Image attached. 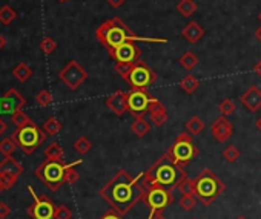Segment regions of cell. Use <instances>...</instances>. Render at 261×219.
Wrapping results in <instances>:
<instances>
[{
	"mask_svg": "<svg viewBox=\"0 0 261 219\" xmlns=\"http://www.w3.org/2000/svg\"><path fill=\"white\" fill-rule=\"evenodd\" d=\"M143 172L138 176H131L126 170H118L100 190V196L118 213H129L137 203L143 201L146 189L142 186Z\"/></svg>",
	"mask_w": 261,
	"mask_h": 219,
	"instance_id": "obj_1",
	"label": "cell"
},
{
	"mask_svg": "<svg viewBox=\"0 0 261 219\" xmlns=\"http://www.w3.org/2000/svg\"><path fill=\"white\" fill-rule=\"evenodd\" d=\"M95 37L102 43L108 52H111L114 48L123 45L126 42H145V43H168L166 38H155V37H143L134 34L129 26L123 22L120 17H112L106 22H103L95 29Z\"/></svg>",
	"mask_w": 261,
	"mask_h": 219,
	"instance_id": "obj_2",
	"label": "cell"
},
{
	"mask_svg": "<svg viewBox=\"0 0 261 219\" xmlns=\"http://www.w3.org/2000/svg\"><path fill=\"white\" fill-rule=\"evenodd\" d=\"M186 176L185 167L178 166L175 159L169 152L160 156L157 161L143 172L142 186L151 187V186H163L169 190L177 189L178 183Z\"/></svg>",
	"mask_w": 261,
	"mask_h": 219,
	"instance_id": "obj_3",
	"label": "cell"
},
{
	"mask_svg": "<svg viewBox=\"0 0 261 219\" xmlns=\"http://www.w3.org/2000/svg\"><path fill=\"white\" fill-rule=\"evenodd\" d=\"M226 190L225 183L211 169H203L194 179V195L205 206H211Z\"/></svg>",
	"mask_w": 261,
	"mask_h": 219,
	"instance_id": "obj_4",
	"label": "cell"
},
{
	"mask_svg": "<svg viewBox=\"0 0 261 219\" xmlns=\"http://www.w3.org/2000/svg\"><path fill=\"white\" fill-rule=\"evenodd\" d=\"M48 133L40 129L37 124H34L32 121L28 123L23 127H17L15 132H12L11 138L17 143V146L22 149L26 155H31L32 152L37 150V147H40L46 139Z\"/></svg>",
	"mask_w": 261,
	"mask_h": 219,
	"instance_id": "obj_5",
	"label": "cell"
},
{
	"mask_svg": "<svg viewBox=\"0 0 261 219\" xmlns=\"http://www.w3.org/2000/svg\"><path fill=\"white\" fill-rule=\"evenodd\" d=\"M68 164L63 161H54V159H45L40 164L34 175L42 181L51 192H57L65 183V172Z\"/></svg>",
	"mask_w": 261,
	"mask_h": 219,
	"instance_id": "obj_6",
	"label": "cell"
},
{
	"mask_svg": "<svg viewBox=\"0 0 261 219\" xmlns=\"http://www.w3.org/2000/svg\"><path fill=\"white\" fill-rule=\"evenodd\" d=\"M125 82L132 88V89H143L148 91L149 86H152L157 82V74L152 71L143 60H137L132 63L129 72L125 75Z\"/></svg>",
	"mask_w": 261,
	"mask_h": 219,
	"instance_id": "obj_7",
	"label": "cell"
},
{
	"mask_svg": "<svg viewBox=\"0 0 261 219\" xmlns=\"http://www.w3.org/2000/svg\"><path fill=\"white\" fill-rule=\"evenodd\" d=\"M146 206L149 207V216L148 219H154L155 215L163 213L172 203H174V196L172 190L163 187V186H151L146 187L145 199Z\"/></svg>",
	"mask_w": 261,
	"mask_h": 219,
	"instance_id": "obj_8",
	"label": "cell"
},
{
	"mask_svg": "<svg viewBox=\"0 0 261 219\" xmlns=\"http://www.w3.org/2000/svg\"><path fill=\"white\" fill-rule=\"evenodd\" d=\"M168 152L172 155V158L175 159V163H177L178 166H182V167H185L186 164H189V163L192 161V159H194L195 156H198V153H200L198 147H197V146L194 144V141H192V138H191L189 132H188V133H186V132L180 133V135L175 138L174 144L169 147Z\"/></svg>",
	"mask_w": 261,
	"mask_h": 219,
	"instance_id": "obj_9",
	"label": "cell"
},
{
	"mask_svg": "<svg viewBox=\"0 0 261 219\" xmlns=\"http://www.w3.org/2000/svg\"><path fill=\"white\" fill-rule=\"evenodd\" d=\"M58 78L62 80L71 91H77L88 80V72L77 60H71V62L58 72Z\"/></svg>",
	"mask_w": 261,
	"mask_h": 219,
	"instance_id": "obj_10",
	"label": "cell"
},
{
	"mask_svg": "<svg viewBox=\"0 0 261 219\" xmlns=\"http://www.w3.org/2000/svg\"><path fill=\"white\" fill-rule=\"evenodd\" d=\"M29 193L34 196V204L28 207V215L32 219H55V206L51 201L49 198H46L45 195L37 196L34 189L31 186H28Z\"/></svg>",
	"mask_w": 261,
	"mask_h": 219,
	"instance_id": "obj_11",
	"label": "cell"
},
{
	"mask_svg": "<svg viewBox=\"0 0 261 219\" xmlns=\"http://www.w3.org/2000/svg\"><path fill=\"white\" fill-rule=\"evenodd\" d=\"M152 97L148 91L143 89H132L126 94V103H128V112H131L135 118L143 116L149 110V105L152 103Z\"/></svg>",
	"mask_w": 261,
	"mask_h": 219,
	"instance_id": "obj_12",
	"label": "cell"
},
{
	"mask_svg": "<svg viewBox=\"0 0 261 219\" xmlns=\"http://www.w3.org/2000/svg\"><path fill=\"white\" fill-rule=\"evenodd\" d=\"M108 54L115 63H134L140 57H142L143 51L137 46L135 42H126L123 45L114 48Z\"/></svg>",
	"mask_w": 261,
	"mask_h": 219,
	"instance_id": "obj_13",
	"label": "cell"
},
{
	"mask_svg": "<svg viewBox=\"0 0 261 219\" xmlns=\"http://www.w3.org/2000/svg\"><path fill=\"white\" fill-rule=\"evenodd\" d=\"M26 106V98L15 89H9L0 98V113L12 115L14 112L23 109Z\"/></svg>",
	"mask_w": 261,
	"mask_h": 219,
	"instance_id": "obj_14",
	"label": "cell"
},
{
	"mask_svg": "<svg viewBox=\"0 0 261 219\" xmlns=\"http://www.w3.org/2000/svg\"><path fill=\"white\" fill-rule=\"evenodd\" d=\"M211 132H212L214 138L217 139L218 143H226L228 139L232 136V133H234V126H232V123L228 119V116L222 115V116H218L215 121L212 123Z\"/></svg>",
	"mask_w": 261,
	"mask_h": 219,
	"instance_id": "obj_15",
	"label": "cell"
},
{
	"mask_svg": "<svg viewBox=\"0 0 261 219\" xmlns=\"http://www.w3.org/2000/svg\"><path fill=\"white\" fill-rule=\"evenodd\" d=\"M106 108L117 116L125 115L128 110V103H126V94L123 91H115L105 100Z\"/></svg>",
	"mask_w": 261,
	"mask_h": 219,
	"instance_id": "obj_16",
	"label": "cell"
},
{
	"mask_svg": "<svg viewBox=\"0 0 261 219\" xmlns=\"http://www.w3.org/2000/svg\"><path fill=\"white\" fill-rule=\"evenodd\" d=\"M242 105L249 112H257L261 109V89L258 86H251L240 98Z\"/></svg>",
	"mask_w": 261,
	"mask_h": 219,
	"instance_id": "obj_17",
	"label": "cell"
},
{
	"mask_svg": "<svg viewBox=\"0 0 261 219\" xmlns=\"http://www.w3.org/2000/svg\"><path fill=\"white\" fill-rule=\"evenodd\" d=\"M206 31L202 25H198L197 22H189L183 29H182V37L186 40V42L195 45L198 43L200 40H202L205 37Z\"/></svg>",
	"mask_w": 261,
	"mask_h": 219,
	"instance_id": "obj_18",
	"label": "cell"
},
{
	"mask_svg": "<svg viewBox=\"0 0 261 219\" xmlns=\"http://www.w3.org/2000/svg\"><path fill=\"white\" fill-rule=\"evenodd\" d=\"M23 166L17 163L12 156H6L2 163H0V175L2 173H6V175H11L14 178H18L20 175L23 173Z\"/></svg>",
	"mask_w": 261,
	"mask_h": 219,
	"instance_id": "obj_19",
	"label": "cell"
},
{
	"mask_svg": "<svg viewBox=\"0 0 261 219\" xmlns=\"http://www.w3.org/2000/svg\"><path fill=\"white\" fill-rule=\"evenodd\" d=\"M149 130H151V124H149L148 119H145L143 116H137L135 121L131 124V132H132L134 135L140 136V138L145 136V135H148Z\"/></svg>",
	"mask_w": 261,
	"mask_h": 219,
	"instance_id": "obj_20",
	"label": "cell"
},
{
	"mask_svg": "<svg viewBox=\"0 0 261 219\" xmlns=\"http://www.w3.org/2000/svg\"><path fill=\"white\" fill-rule=\"evenodd\" d=\"M177 12H180V15L182 17H192L194 12L197 11V3L194 2V0H180V2L177 3L175 6Z\"/></svg>",
	"mask_w": 261,
	"mask_h": 219,
	"instance_id": "obj_21",
	"label": "cell"
},
{
	"mask_svg": "<svg viewBox=\"0 0 261 219\" xmlns=\"http://www.w3.org/2000/svg\"><path fill=\"white\" fill-rule=\"evenodd\" d=\"M198 62H200L198 57L192 51H186L182 57L178 58L180 66H182L183 69H186V71H192L198 65Z\"/></svg>",
	"mask_w": 261,
	"mask_h": 219,
	"instance_id": "obj_22",
	"label": "cell"
},
{
	"mask_svg": "<svg viewBox=\"0 0 261 219\" xmlns=\"http://www.w3.org/2000/svg\"><path fill=\"white\" fill-rule=\"evenodd\" d=\"M198 86H200V82L198 80L192 75V74H188L182 82H180V88H182V91L185 92V94H188V95H191V94H194L197 89H198Z\"/></svg>",
	"mask_w": 261,
	"mask_h": 219,
	"instance_id": "obj_23",
	"label": "cell"
},
{
	"mask_svg": "<svg viewBox=\"0 0 261 219\" xmlns=\"http://www.w3.org/2000/svg\"><path fill=\"white\" fill-rule=\"evenodd\" d=\"M205 130V121L198 116H192L186 121V132H189L191 135H198Z\"/></svg>",
	"mask_w": 261,
	"mask_h": 219,
	"instance_id": "obj_24",
	"label": "cell"
},
{
	"mask_svg": "<svg viewBox=\"0 0 261 219\" xmlns=\"http://www.w3.org/2000/svg\"><path fill=\"white\" fill-rule=\"evenodd\" d=\"M46 159H54V161H63V149L58 143H51L45 149Z\"/></svg>",
	"mask_w": 261,
	"mask_h": 219,
	"instance_id": "obj_25",
	"label": "cell"
},
{
	"mask_svg": "<svg viewBox=\"0 0 261 219\" xmlns=\"http://www.w3.org/2000/svg\"><path fill=\"white\" fill-rule=\"evenodd\" d=\"M12 75L18 80V82H26V80L32 75V71H31V68L26 65V63H18L15 68H14V71H12Z\"/></svg>",
	"mask_w": 261,
	"mask_h": 219,
	"instance_id": "obj_26",
	"label": "cell"
},
{
	"mask_svg": "<svg viewBox=\"0 0 261 219\" xmlns=\"http://www.w3.org/2000/svg\"><path fill=\"white\" fill-rule=\"evenodd\" d=\"M78 164H82V159H77V161L68 164L66 172H65V183H68V184H75V183L78 181L80 175H78V172L75 170V166H78Z\"/></svg>",
	"mask_w": 261,
	"mask_h": 219,
	"instance_id": "obj_27",
	"label": "cell"
},
{
	"mask_svg": "<svg viewBox=\"0 0 261 219\" xmlns=\"http://www.w3.org/2000/svg\"><path fill=\"white\" fill-rule=\"evenodd\" d=\"M74 150L77 152V153H80V155H86L89 150H91V147H92V144H91V141L86 138V136H78L75 141H74Z\"/></svg>",
	"mask_w": 261,
	"mask_h": 219,
	"instance_id": "obj_28",
	"label": "cell"
},
{
	"mask_svg": "<svg viewBox=\"0 0 261 219\" xmlns=\"http://www.w3.org/2000/svg\"><path fill=\"white\" fill-rule=\"evenodd\" d=\"M43 130H45L48 135H57L60 130H62V123H60L55 116H51V118H48L46 121H45Z\"/></svg>",
	"mask_w": 261,
	"mask_h": 219,
	"instance_id": "obj_29",
	"label": "cell"
},
{
	"mask_svg": "<svg viewBox=\"0 0 261 219\" xmlns=\"http://www.w3.org/2000/svg\"><path fill=\"white\" fill-rule=\"evenodd\" d=\"M17 143L14 141V139L9 136V138H3L2 141H0V153H3L5 156H11L15 149H17Z\"/></svg>",
	"mask_w": 261,
	"mask_h": 219,
	"instance_id": "obj_30",
	"label": "cell"
},
{
	"mask_svg": "<svg viewBox=\"0 0 261 219\" xmlns=\"http://www.w3.org/2000/svg\"><path fill=\"white\" fill-rule=\"evenodd\" d=\"M15 17H17V12L11 6L5 5V6L0 8V22H2L3 25H9Z\"/></svg>",
	"mask_w": 261,
	"mask_h": 219,
	"instance_id": "obj_31",
	"label": "cell"
},
{
	"mask_svg": "<svg viewBox=\"0 0 261 219\" xmlns=\"http://www.w3.org/2000/svg\"><path fill=\"white\" fill-rule=\"evenodd\" d=\"M11 121L14 123V126L15 127H23V126H26L28 123H31V119L26 116V113L20 109V110H17V112H14L12 115H11Z\"/></svg>",
	"mask_w": 261,
	"mask_h": 219,
	"instance_id": "obj_32",
	"label": "cell"
},
{
	"mask_svg": "<svg viewBox=\"0 0 261 219\" xmlns=\"http://www.w3.org/2000/svg\"><path fill=\"white\" fill-rule=\"evenodd\" d=\"M178 204H180V207H182V210L191 212L197 204V198H195V195H182Z\"/></svg>",
	"mask_w": 261,
	"mask_h": 219,
	"instance_id": "obj_33",
	"label": "cell"
},
{
	"mask_svg": "<svg viewBox=\"0 0 261 219\" xmlns=\"http://www.w3.org/2000/svg\"><path fill=\"white\" fill-rule=\"evenodd\" d=\"M177 189L180 190L182 195H194V179L188 178V175L178 183Z\"/></svg>",
	"mask_w": 261,
	"mask_h": 219,
	"instance_id": "obj_34",
	"label": "cell"
},
{
	"mask_svg": "<svg viewBox=\"0 0 261 219\" xmlns=\"http://www.w3.org/2000/svg\"><path fill=\"white\" fill-rule=\"evenodd\" d=\"M218 110H220V113H222V115L229 116L231 113L235 112V103L232 102L231 98H226V100H223V102L218 105Z\"/></svg>",
	"mask_w": 261,
	"mask_h": 219,
	"instance_id": "obj_35",
	"label": "cell"
},
{
	"mask_svg": "<svg viewBox=\"0 0 261 219\" xmlns=\"http://www.w3.org/2000/svg\"><path fill=\"white\" fill-rule=\"evenodd\" d=\"M35 102H37V105H40V106H49L51 103H52V95H51V92L49 91H46V89H42L40 91L37 95H35Z\"/></svg>",
	"mask_w": 261,
	"mask_h": 219,
	"instance_id": "obj_36",
	"label": "cell"
},
{
	"mask_svg": "<svg viewBox=\"0 0 261 219\" xmlns=\"http://www.w3.org/2000/svg\"><path fill=\"white\" fill-rule=\"evenodd\" d=\"M40 49H42V52L45 55H49V54H52L57 49V43L54 42L51 37H45L42 42H40Z\"/></svg>",
	"mask_w": 261,
	"mask_h": 219,
	"instance_id": "obj_37",
	"label": "cell"
},
{
	"mask_svg": "<svg viewBox=\"0 0 261 219\" xmlns=\"http://www.w3.org/2000/svg\"><path fill=\"white\" fill-rule=\"evenodd\" d=\"M240 156H242V152H240L238 147H235V146H229L223 152V158L226 159L228 163H235Z\"/></svg>",
	"mask_w": 261,
	"mask_h": 219,
	"instance_id": "obj_38",
	"label": "cell"
},
{
	"mask_svg": "<svg viewBox=\"0 0 261 219\" xmlns=\"http://www.w3.org/2000/svg\"><path fill=\"white\" fill-rule=\"evenodd\" d=\"M149 116H151V121L155 126H163L169 119L168 112H155V113H149Z\"/></svg>",
	"mask_w": 261,
	"mask_h": 219,
	"instance_id": "obj_39",
	"label": "cell"
},
{
	"mask_svg": "<svg viewBox=\"0 0 261 219\" xmlns=\"http://www.w3.org/2000/svg\"><path fill=\"white\" fill-rule=\"evenodd\" d=\"M72 212L66 206H58L55 209V219H71Z\"/></svg>",
	"mask_w": 261,
	"mask_h": 219,
	"instance_id": "obj_40",
	"label": "cell"
},
{
	"mask_svg": "<svg viewBox=\"0 0 261 219\" xmlns=\"http://www.w3.org/2000/svg\"><path fill=\"white\" fill-rule=\"evenodd\" d=\"M168 109H166V106L160 102V100H157V98H154L152 100V103L149 105V113H155V112H166Z\"/></svg>",
	"mask_w": 261,
	"mask_h": 219,
	"instance_id": "obj_41",
	"label": "cell"
},
{
	"mask_svg": "<svg viewBox=\"0 0 261 219\" xmlns=\"http://www.w3.org/2000/svg\"><path fill=\"white\" fill-rule=\"evenodd\" d=\"M15 181H17V178H14V176H11V175H6V173L0 175V183H2V186H3L5 189H11V187L15 184Z\"/></svg>",
	"mask_w": 261,
	"mask_h": 219,
	"instance_id": "obj_42",
	"label": "cell"
},
{
	"mask_svg": "<svg viewBox=\"0 0 261 219\" xmlns=\"http://www.w3.org/2000/svg\"><path fill=\"white\" fill-rule=\"evenodd\" d=\"M131 66H132V63H115L114 71H115L117 74H120V77H122V78H125V75L129 72Z\"/></svg>",
	"mask_w": 261,
	"mask_h": 219,
	"instance_id": "obj_43",
	"label": "cell"
},
{
	"mask_svg": "<svg viewBox=\"0 0 261 219\" xmlns=\"http://www.w3.org/2000/svg\"><path fill=\"white\" fill-rule=\"evenodd\" d=\"M98 219H125V218H123L122 213H118L117 210L111 209V210H108L103 216H100Z\"/></svg>",
	"mask_w": 261,
	"mask_h": 219,
	"instance_id": "obj_44",
	"label": "cell"
},
{
	"mask_svg": "<svg viewBox=\"0 0 261 219\" xmlns=\"http://www.w3.org/2000/svg\"><path fill=\"white\" fill-rule=\"evenodd\" d=\"M9 213H11V207L5 203H0V219L8 218Z\"/></svg>",
	"mask_w": 261,
	"mask_h": 219,
	"instance_id": "obj_45",
	"label": "cell"
},
{
	"mask_svg": "<svg viewBox=\"0 0 261 219\" xmlns=\"http://www.w3.org/2000/svg\"><path fill=\"white\" fill-rule=\"evenodd\" d=\"M106 2H108V5L112 6V8H120V6H122V5L126 2V0H106Z\"/></svg>",
	"mask_w": 261,
	"mask_h": 219,
	"instance_id": "obj_46",
	"label": "cell"
},
{
	"mask_svg": "<svg viewBox=\"0 0 261 219\" xmlns=\"http://www.w3.org/2000/svg\"><path fill=\"white\" fill-rule=\"evenodd\" d=\"M6 123H5V119L2 118V116H0V136H2L3 133H5V130H6Z\"/></svg>",
	"mask_w": 261,
	"mask_h": 219,
	"instance_id": "obj_47",
	"label": "cell"
},
{
	"mask_svg": "<svg viewBox=\"0 0 261 219\" xmlns=\"http://www.w3.org/2000/svg\"><path fill=\"white\" fill-rule=\"evenodd\" d=\"M254 71H255V74L261 78V60H260V62L254 66Z\"/></svg>",
	"mask_w": 261,
	"mask_h": 219,
	"instance_id": "obj_48",
	"label": "cell"
},
{
	"mask_svg": "<svg viewBox=\"0 0 261 219\" xmlns=\"http://www.w3.org/2000/svg\"><path fill=\"white\" fill-rule=\"evenodd\" d=\"M255 37H257V40L261 43V26L260 28H257V31H255Z\"/></svg>",
	"mask_w": 261,
	"mask_h": 219,
	"instance_id": "obj_49",
	"label": "cell"
},
{
	"mask_svg": "<svg viewBox=\"0 0 261 219\" xmlns=\"http://www.w3.org/2000/svg\"><path fill=\"white\" fill-rule=\"evenodd\" d=\"M5 46V38H3V35H0V49H2Z\"/></svg>",
	"mask_w": 261,
	"mask_h": 219,
	"instance_id": "obj_50",
	"label": "cell"
},
{
	"mask_svg": "<svg viewBox=\"0 0 261 219\" xmlns=\"http://www.w3.org/2000/svg\"><path fill=\"white\" fill-rule=\"evenodd\" d=\"M255 126H257V129H258V130H261V118H258V119H257Z\"/></svg>",
	"mask_w": 261,
	"mask_h": 219,
	"instance_id": "obj_51",
	"label": "cell"
},
{
	"mask_svg": "<svg viewBox=\"0 0 261 219\" xmlns=\"http://www.w3.org/2000/svg\"><path fill=\"white\" fill-rule=\"evenodd\" d=\"M154 219H166V218L163 216V213H158V215L154 216Z\"/></svg>",
	"mask_w": 261,
	"mask_h": 219,
	"instance_id": "obj_52",
	"label": "cell"
},
{
	"mask_svg": "<svg viewBox=\"0 0 261 219\" xmlns=\"http://www.w3.org/2000/svg\"><path fill=\"white\" fill-rule=\"evenodd\" d=\"M2 190H5V187L2 186V183H0V192H2Z\"/></svg>",
	"mask_w": 261,
	"mask_h": 219,
	"instance_id": "obj_53",
	"label": "cell"
},
{
	"mask_svg": "<svg viewBox=\"0 0 261 219\" xmlns=\"http://www.w3.org/2000/svg\"><path fill=\"white\" fill-rule=\"evenodd\" d=\"M235 219H248V218H245V216H238V218H235Z\"/></svg>",
	"mask_w": 261,
	"mask_h": 219,
	"instance_id": "obj_54",
	"label": "cell"
},
{
	"mask_svg": "<svg viewBox=\"0 0 261 219\" xmlns=\"http://www.w3.org/2000/svg\"><path fill=\"white\" fill-rule=\"evenodd\" d=\"M258 20H260V22H261V11H260V14H258Z\"/></svg>",
	"mask_w": 261,
	"mask_h": 219,
	"instance_id": "obj_55",
	"label": "cell"
},
{
	"mask_svg": "<svg viewBox=\"0 0 261 219\" xmlns=\"http://www.w3.org/2000/svg\"><path fill=\"white\" fill-rule=\"evenodd\" d=\"M58 2H68V0H58Z\"/></svg>",
	"mask_w": 261,
	"mask_h": 219,
	"instance_id": "obj_56",
	"label": "cell"
},
{
	"mask_svg": "<svg viewBox=\"0 0 261 219\" xmlns=\"http://www.w3.org/2000/svg\"><path fill=\"white\" fill-rule=\"evenodd\" d=\"M192 219H197V218H192Z\"/></svg>",
	"mask_w": 261,
	"mask_h": 219,
	"instance_id": "obj_57",
	"label": "cell"
}]
</instances>
